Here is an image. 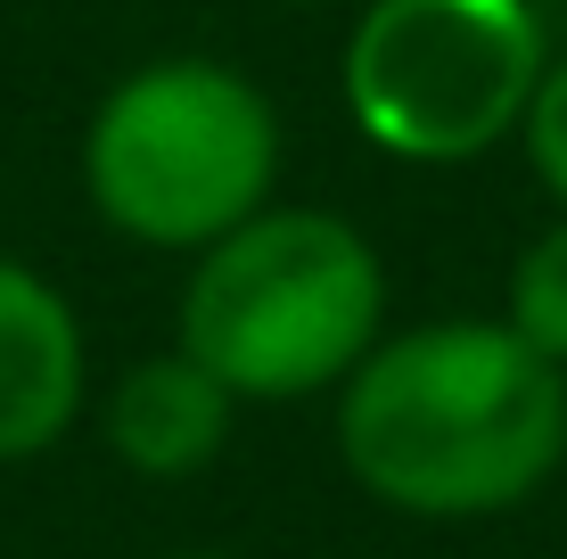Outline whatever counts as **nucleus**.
Segmentation results:
<instances>
[{"instance_id": "f257e3e1", "label": "nucleus", "mask_w": 567, "mask_h": 559, "mask_svg": "<svg viewBox=\"0 0 567 559\" xmlns=\"http://www.w3.org/2000/svg\"><path fill=\"white\" fill-rule=\"evenodd\" d=\"M338 453L386 510H511L567 460V371L511 321H427L379 338L346 371Z\"/></svg>"}, {"instance_id": "f03ea898", "label": "nucleus", "mask_w": 567, "mask_h": 559, "mask_svg": "<svg viewBox=\"0 0 567 559\" xmlns=\"http://www.w3.org/2000/svg\"><path fill=\"white\" fill-rule=\"evenodd\" d=\"M386 272L379 247L321 206H256L239 230L198 247L182 288V345L239 403H297L346 387L379 345Z\"/></svg>"}, {"instance_id": "7ed1b4c3", "label": "nucleus", "mask_w": 567, "mask_h": 559, "mask_svg": "<svg viewBox=\"0 0 567 559\" xmlns=\"http://www.w3.org/2000/svg\"><path fill=\"white\" fill-rule=\"evenodd\" d=\"M280 182V115L223 58L124 74L83 132V189L141 247H214Z\"/></svg>"}, {"instance_id": "20e7f679", "label": "nucleus", "mask_w": 567, "mask_h": 559, "mask_svg": "<svg viewBox=\"0 0 567 559\" xmlns=\"http://www.w3.org/2000/svg\"><path fill=\"white\" fill-rule=\"evenodd\" d=\"M543 66L535 0H370L346 33V107L386 157L468 165L518 132Z\"/></svg>"}, {"instance_id": "39448f33", "label": "nucleus", "mask_w": 567, "mask_h": 559, "mask_svg": "<svg viewBox=\"0 0 567 559\" xmlns=\"http://www.w3.org/2000/svg\"><path fill=\"white\" fill-rule=\"evenodd\" d=\"M91 395L83 321L33 263L0 256V469L50 453Z\"/></svg>"}, {"instance_id": "423d86ee", "label": "nucleus", "mask_w": 567, "mask_h": 559, "mask_svg": "<svg viewBox=\"0 0 567 559\" xmlns=\"http://www.w3.org/2000/svg\"><path fill=\"white\" fill-rule=\"evenodd\" d=\"M230 420H239V395H230L189 345H173V354H148V362H132V371L115 379L107 445H115L124 469L173 486V477H198V469L223 460Z\"/></svg>"}, {"instance_id": "0eeeda50", "label": "nucleus", "mask_w": 567, "mask_h": 559, "mask_svg": "<svg viewBox=\"0 0 567 559\" xmlns=\"http://www.w3.org/2000/svg\"><path fill=\"white\" fill-rule=\"evenodd\" d=\"M511 330L535 345L543 362L567 371V215L518 256V272H511Z\"/></svg>"}, {"instance_id": "6e6552de", "label": "nucleus", "mask_w": 567, "mask_h": 559, "mask_svg": "<svg viewBox=\"0 0 567 559\" xmlns=\"http://www.w3.org/2000/svg\"><path fill=\"white\" fill-rule=\"evenodd\" d=\"M518 132H526V165H535V182L567 206V58L543 66V83H535V100H526Z\"/></svg>"}, {"instance_id": "1a4fd4ad", "label": "nucleus", "mask_w": 567, "mask_h": 559, "mask_svg": "<svg viewBox=\"0 0 567 559\" xmlns=\"http://www.w3.org/2000/svg\"><path fill=\"white\" fill-rule=\"evenodd\" d=\"M182 559H223V551H182Z\"/></svg>"}, {"instance_id": "9d476101", "label": "nucleus", "mask_w": 567, "mask_h": 559, "mask_svg": "<svg viewBox=\"0 0 567 559\" xmlns=\"http://www.w3.org/2000/svg\"><path fill=\"white\" fill-rule=\"evenodd\" d=\"M288 9H321V0H288Z\"/></svg>"}]
</instances>
